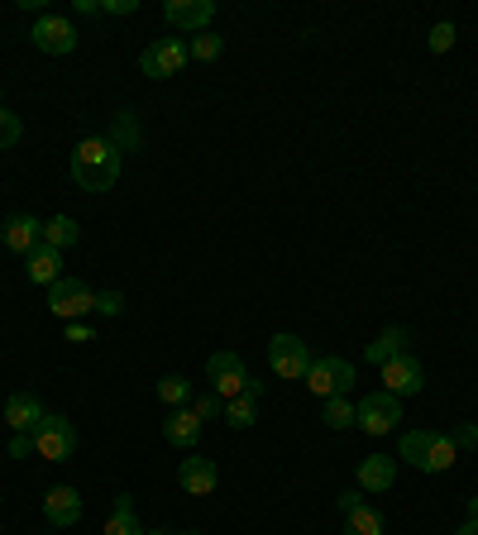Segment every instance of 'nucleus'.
<instances>
[{
	"label": "nucleus",
	"instance_id": "38",
	"mask_svg": "<svg viewBox=\"0 0 478 535\" xmlns=\"http://www.w3.org/2000/svg\"><path fill=\"white\" fill-rule=\"evenodd\" d=\"M77 15H87V20L91 15H101V0H77Z\"/></svg>",
	"mask_w": 478,
	"mask_h": 535
},
{
	"label": "nucleus",
	"instance_id": "29",
	"mask_svg": "<svg viewBox=\"0 0 478 535\" xmlns=\"http://www.w3.org/2000/svg\"><path fill=\"white\" fill-rule=\"evenodd\" d=\"M20 139H24L20 115H15V110H10V106H0V153H5V149H15Z\"/></svg>",
	"mask_w": 478,
	"mask_h": 535
},
{
	"label": "nucleus",
	"instance_id": "3",
	"mask_svg": "<svg viewBox=\"0 0 478 535\" xmlns=\"http://www.w3.org/2000/svg\"><path fill=\"white\" fill-rule=\"evenodd\" d=\"M306 387H311V397H349L354 392V364H345V359H335V354H326V359H311V368H306Z\"/></svg>",
	"mask_w": 478,
	"mask_h": 535
},
{
	"label": "nucleus",
	"instance_id": "18",
	"mask_svg": "<svg viewBox=\"0 0 478 535\" xmlns=\"http://www.w3.org/2000/svg\"><path fill=\"white\" fill-rule=\"evenodd\" d=\"M201 416H196L192 407H177L168 421H163V440L168 445H177V450H196V440H201Z\"/></svg>",
	"mask_w": 478,
	"mask_h": 535
},
{
	"label": "nucleus",
	"instance_id": "37",
	"mask_svg": "<svg viewBox=\"0 0 478 535\" xmlns=\"http://www.w3.org/2000/svg\"><path fill=\"white\" fill-rule=\"evenodd\" d=\"M354 507H364V502H359V493H354V488H349V493H340V512H354Z\"/></svg>",
	"mask_w": 478,
	"mask_h": 535
},
{
	"label": "nucleus",
	"instance_id": "27",
	"mask_svg": "<svg viewBox=\"0 0 478 535\" xmlns=\"http://www.w3.org/2000/svg\"><path fill=\"white\" fill-rule=\"evenodd\" d=\"M225 421H230L235 430H249L254 421H259V402H254V397H244V392L230 397V402H225Z\"/></svg>",
	"mask_w": 478,
	"mask_h": 535
},
{
	"label": "nucleus",
	"instance_id": "9",
	"mask_svg": "<svg viewBox=\"0 0 478 535\" xmlns=\"http://www.w3.org/2000/svg\"><path fill=\"white\" fill-rule=\"evenodd\" d=\"M397 421H402V402L392 392H369L359 402V416H354V426L364 430V435H392Z\"/></svg>",
	"mask_w": 478,
	"mask_h": 535
},
{
	"label": "nucleus",
	"instance_id": "23",
	"mask_svg": "<svg viewBox=\"0 0 478 535\" xmlns=\"http://www.w3.org/2000/svg\"><path fill=\"white\" fill-rule=\"evenodd\" d=\"M345 535H388V521L373 507H354V512H345Z\"/></svg>",
	"mask_w": 478,
	"mask_h": 535
},
{
	"label": "nucleus",
	"instance_id": "21",
	"mask_svg": "<svg viewBox=\"0 0 478 535\" xmlns=\"http://www.w3.org/2000/svg\"><path fill=\"white\" fill-rule=\"evenodd\" d=\"M101 535H144V526H139V516H134V497L120 493L115 497V507H110L106 516V531Z\"/></svg>",
	"mask_w": 478,
	"mask_h": 535
},
{
	"label": "nucleus",
	"instance_id": "42",
	"mask_svg": "<svg viewBox=\"0 0 478 535\" xmlns=\"http://www.w3.org/2000/svg\"><path fill=\"white\" fill-rule=\"evenodd\" d=\"M173 535H196V531H173Z\"/></svg>",
	"mask_w": 478,
	"mask_h": 535
},
{
	"label": "nucleus",
	"instance_id": "5",
	"mask_svg": "<svg viewBox=\"0 0 478 535\" xmlns=\"http://www.w3.org/2000/svg\"><path fill=\"white\" fill-rule=\"evenodd\" d=\"M187 63H192V53H187V43H182V39H153L149 48L139 53V72H144V77H153V82H168V77H177Z\"/></svg>",
	"mask_w": 478,
	"mask_h": 535
},
{
	"label": "nucleus",
	"instance_id": "6",
	"mask_svg": "<svg viewBox=\"0 0 478 535\" xmlns=\"http://www.w3.org/2000/svg\"><path fill=\"white\" fill-rule=\"evenodd\" d=\"M268 364H273L278 378L297 383V378H306V368H311V344H306L302 335H273V340H268Z\"/></svg>",
	"mask_w": 478,
	"mask_h": 535
},
{
	"label": "nucleus",
	"instance_id": "33",
	"mask_svg": "<svg viewBox=\"0 0 478 535\" xmlns=\"http://www.w3.org/2000/svg\"><path fill=\"white\" fill-rule=\"evenodd\" d=\"M96 311L101 316H120L125 311V292H96Z\"/></svg>",
	"mask_w": 478,
	"mask_h": 535
},
{
	"label": "nucleus",
	"instance_id": "36",
	"mask_svg": "<svg viewBox=\"0 0 478 535\" xmlns=\"http://www.w3.org/2000/svg\"><path fill=\"white\" fill-rule=\"evenodd\" d=\"M24 454H34V435H15L10 440V459H24Z\"/></svg>",
	"mask_w": 478,
	"mask_h": 535
},
{
	"label": "nucleus",
	"instance_id": "39",
	"mask_svg": "<svg viewBox=\"0 0 478 535\" xmlns=\"http://www.w3.org/2000/svg\"><path fill=\"white\" fill-rule=\"evenodd\" d=\"M455 535H478V516H469V521H464V526H459Z\"/></svg>",
	"mask_w": 478,
	"mask_h": 535
},
{
	"label": "nucleus",
	"instance_id": "13",
	"mask_svg": "<svg viewBox=\"0 0 478 535\" xmlns=\"http://www.w3.org/2000/svg\"><path fill=\"white\" fill-rule=\"evenodd\" d=\"M0 244L10 249V254H34L39 244H44V220L39 215H10L5 225H0Z\"/></svg>",
	"mask_w": 478,
	"mask_h": 535
},
{
	"label": "nucleus",
	"instance_id": "32",
	"mask_svg": "<svg viewBox=\"0 0 478 535\" xmlns=\"http://www.w3.org/2000/svg\"><path fill=\"white\" fill-rule=\"evenodd\" d=\"M450 445H455V450H478V426H469V421L455 426L450 430Z\"/></svg>",
	"mask_w": 478,
	"mask_h": 535
},
{
	"label": "nucleus",
	"instance_id": "7",
	"mask_svg": "<svg viewBox=\"0 0 478 535\" xmlns=\"http://www.w3.org/2000/svg\"><path fill=\"white\" fill-rule=\"evenodd\" d=\"M48 311H53L58 321H77V316L96 311V292H91L82 278H63L48 287Z\"/></svg>",
	"mask_w": 478,
	"mask_h": 535
},
{
	"label": "nucleus",
	"instance_id": "31",
	"mask_svg": "<svg viewBox=\"0 0 478 535\" xmlns=\"http://www.w3.org/2000/svg\"><path fill=\"white\" fill-rule=\"evenodd\" d=\"M426 43H431V53H450V48H455V24L440 20L431 29V39H426Z\"/></svg>",
	"mask_w": 478,
	"mask_h": 535
},
{
	"label": "nucleus",
	"instance_id": "26",
	"mask_svg": "<svg viewBox=\"0 0 478 535\" xmlns=\"http://www.w3.org/2000/svg\"><path fill=\"white\" fill-rule=\"evenodd\" d=\"M106 139H110V144H115L120 153H134V149H139V125H134L130 110H120V115H115V129H110Z\"/></svg>",
	"mask_w": 478,
	"mask_h": 535
},
{
	"label": "nucleus",
	"instance_id": "22",
	"mask_svg": "<svg viewBox=\"0 0 478 535\" xmlns=\"http://www.w3.org/2000/svg\"><path fill=\"white\" fill-rule=\"evenodd\" d=\"M77 239H82V225H77L72 215H53V220H44V244L48 249L63 254V249H72Z\"/></svg>",
	"mask_w": 478,
	"mask_h": 535
},
{
	"label": "nucleus",
	"instance_id": "30",
	"mask_svg": "<svg viewBox=\"0 0 478 535\" xmlns=\"http://www.w3.org/2000/svg\"><path fill=\"white\" fill-rule=\"evenodd\" d=\"M192 411L206 421V416H225V397H220L216 387H206V392H196L192 397Z\"/></svg>",
	"mask_w": 478,
	"mask_h": 535
},
{
	"label": "nucleus",
	"instance_id": "4",
	"mask_svg": "<svg viewBox=\"0 0 478 535\" xmlns=\"http://www.w3.org/2000/svg\"><path fill=\"white\" fill-rule=\"evenodd\" d=\"M34 454L48 459V464H63L77 454V426L67 416H44L39 430H34Z\"/></svg>",
	"mask_w": 478,
	"mask_h": 535
},
{
	"label": "nucleus",
	"instance_id": "20",
	"mask_svg": "<svg viewBox=\"0 0 478 535\" xmlns=\"http://www.w3.org/2000/svg\"><path fill=\"white\" fill-rule=\"evenodd\" d=\"M407 344H412V335H407L402 325H388V330H378V335H373V344L364 349V359L383 368L388 359H397V354H407Z\"/></svg>",
	"mask_w": 478,
	"mask_h": 535
},
{
	"label": "nucleus",
	"instance_id": "41",
	"mask_svg": "<svg viewBox=\"0 0 478 535\" xmlns=\"http://www.w3.org/2000/svg\"><path fill=\"white\" fill-rule=\"evenodd\" d=\"M144 535H173V531H144Z\"/></svg>",
	"mask_w": 478,
	"mask_h": 535
},
{
	"label": "nucleus",
	"instance_id": "1",
	"mask_svg": "<svg viewBox=\"0 0 478 535\" xmlns=\"http://www.w3.org/2000/svg\"><path fill=\"white\" fill-rule=\"evenodd\" d=\"M120 172H125V153L115 149L106 134L82 139V144L72 149V182H77L82 192H110V187L120 182Z\"/></svg>",
	"mask_w": 478,
	"mask_h": 535
},
{
	"label": "nucleus",
	"instance_id": "8",
	"mask_svg": "<svg viewBox=\"0 0 478 535\" xmlns=\"http://www.w3.org/2000/svg\"><path fill=\"white\" fill-rule=\"evenodd\" d=\"M29 39H34V48L48 53V58H67V53L77 48V24L63 20V15H39L34 29H29Z\"/></svg>",
	"mask_w": 478,
	"mask_h": 535
},
{
	"label": "nucleus",
	"instance_id": "35",
	"mask_svg": "<svg viewBox=\"0 0 478 535\" xmlns=\"http://www.w3.org/2000/svg\"><path fill=\"white\" fill-rule=\"evenodd\" d=\"M67 340H72V344H96V335H91V325L67 321Z\"/></svg>",
	"mask_w": 478,
	"mask_h": 535
},
{
	"label": "nucleus",
	"instance_id": "11",
	"mask_svg": "<svg viewBox=\"0 0 478 535\" xmlns=\"http://www.w3.org/2000/svg\"><path fill=\"white\" fill-rule=\"evenodd\" d=\"M421 387H426V364H421V359L397 354V359L383 364V392H392L397 402H402V397H416Z\"/></svg>",
	"mask_w": 478,
	"mask_h": 535
},
{
	"label": "nucleus",
	"instance_id": "25",
	"mask_svg": "<svg viewBox=\"0 0 478 535\" xmlns=\"http://www.w3.org/2000/svg\"><path fill=\"white\" fill-rule=\"evenodd\" d=\"M354 416H359V407H354L349 397H326V407H321V421H326L330 430H349Z\"/></svg>",
	"mask_w": 478,
	"mask_h": 535
},
{
	"label": "nucleus",
	"instance_id": "19",
	"mask_svg": "<svg viewBox=\"0 0 478 535\" xmlns=\"http://www.w3.org/2000/svg\"><path fill=\"white\" fill-rule=\"evenodd\" d=\"M24 273H29L34 287H53V282H63V254L48 249V244H39V249L29 254V263H24Z\"/></svg>",
	"mask_w": 478,
	"mask_h": 535
},
{
	"label": "nucleus",
	"instance_id": "16",
	"mask_svg": "<svg viewBox=\"0 0 478 535\" xmlns=\"http://www.w3.org/2000/svg\"><path fill=\"white\" fill-rule=\"evenodd\" d=\"M44 416H48V411H44V402H39L34 392H15V397L5 402V421H10V430H15V435H34Z\"/></svg>",
	"mask_w": 478,
	"mask_h": 535
},
{
	"label": "nucleus",
	"instance_id": "17",
	"mask_svg": "<svg viewBox=\"0 0 478 535\" xmlns=\"http://www.w3.org/2000/svg\"><path fill=\"white\" fill-rule=\"evenodd\" d=\"M392 483H397V459L392 454L359 459V493H392Z\"/></svg>",
	"mask_w": 478,
	"mask_h": 535
},
{
	"label": "nucleus",
	"instance_id": "15",
	"mask_svg": "<svg viewBox=\"0 0 478 535\" xmlns=\"http://www.w3.org/2000/svg\"><path fill=\"white\" fill-rule=\"evenodd\" d=\"M44 516L48 526H77L82 521V497H77V488H67V483H58V488H48L44 493Z\"/></svg>",
	"mask_w": 478,
	"mask_h": 535
},
{
	"label": "nucleus",
	"instance_id": "24",
	"mask_svg": "<svg viewBox=\"0 0 478 535\" xmlns=\"http://www.w3.org/2000/svg\"><path fill=\"white\" fill-rule=\"evenodd\" d=\"M153 392H158V402H163V407H173V411L192 402V383H187L182 373H168V378H158V387H153Z\"/></svg>",
	"mask_w": 478,
	"mask_h": 535
},
{
	"label": "nucleus",
	"instance_id": "28",
	"mask_svg": "<svg viewBox=\"0 0 478 535\" xmlns=\"http://www.w3.org/2000/svg\"><path fill=\"white\" fill-rule=\"evenodd\" d=\"M187 53H192V63H216L220 53H225V39H220L216 29H206V34H192Z\"/></svg>",
	"mask_w": 478,
	"mask_h": 535
},
{
	"label": "nucleus",
	"instance_id": "40",
	"mask_svg": "<svg viewBox=\"0 0 478 535\" xmlns=\"http://www.w3.org/2000/svg\"><path fill=\"white\" fill-rule=\"evenodd\" d=\"M469 516H478V497H474V502H469Z\"/></svg>",
	"mask_w": 478,
	"mask_h": 535
},
{
	"label": "nucleus",
	"instance_id": "12",
	"mask_svg": "<svg viewBox=\"0 0 478 535\" xmlns=\"http://www.w3.org/2000/svg\"><path fill=\"white\" fill-rule=\"evenodd\" d=\"M163 20L173 29H187V34H206L211 20H216V0H168Z\"/></svg>",
	"mask_w": 478,
	"mask_h": 535
},
{
	"label": "nucleus",
	"instance_id": "10",
	"mask_svg": "<svg viewBox=\"0 0 478 535\" xmlns=\"http://www.w3.org/2000/svg\"><path fill=\"white\" fill-rule=\"evenodd\" d=\"M206 383H211L220 397L230 402V397H239V392L249 387V368H244V359H239V354L220 349V354H211V364H206Z\"/></svg>",
	"mask_w": 478,
	"mask_h": 535
},
{
	"label": "nucleus",
	"instance_id": "14",
	"mask_svg": "<svg viewBox=\"0 0 478 535\" xmlns=\"http://www.w3.org/2000/svg\"><path fill=\"white\" fill-rule=\"evenodd\" d=\"M177 483H182V493H187V497H211V493H216V483H220L216 459H201V454L182 459V469H177Z\"/></svg>",
	"mask_w": 478,
	"mask_h": 535
},
{
	"label": "nucleus",
	"instance_id": "2",
	"mask_svg": "<svg viewBox=\"0 0 478 535\" xmlns=\"http://www.w3.org/2000/svg\"><path fill=\"white\" fill-rule=\"evenodd\" d=\"M397 459H407L421 473H450L459 450L450 445V435H440V430H407L402 445H397Z\"/></svg>",
	"mask_w": 478,
	"mask_h": 535
},
{
	"label": "nucleus",
	"instance_id": "34",
	"mask_svg": "<svg viewBox=\"0 0 478 535\" xmlns=\"http://www.w3.org/2000/svg\"><path fill=\"white\" fill-rule=\"evenodd\" d=\"M139 0H101V15H134Z\"/></svg>",
	"mask_w": 478,
	"mask_h": 535
}]
</instances>
